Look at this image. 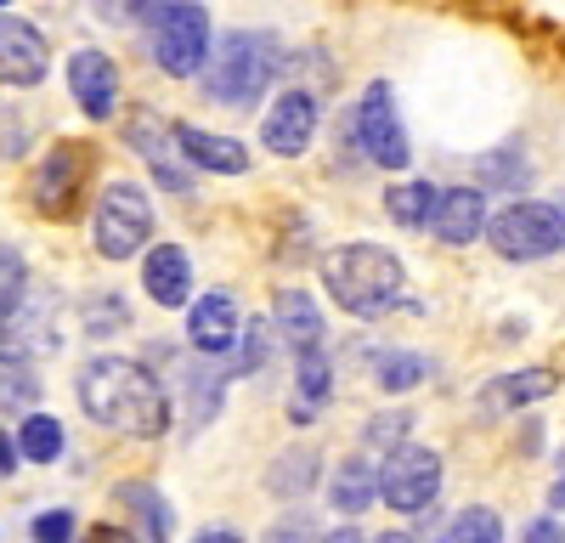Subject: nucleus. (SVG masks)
I'll return each mask as SVG.
<instances>
[{
  "label": "nucleus",
  "mask_w": 565,
  "mask_h": 543,
  "mask_svg": "<svg viewBox=\"0 0 565 543\" xmlns=\"http://www.w3.org/2000/svg\"><path fill=\"white\" fill-rule=\"evenodd\" d=\"M79 407L103 430H119V436H164V425H170L164 385L130 356L85 362L79 369Z\"/></svg>",
  "instance_id": "obj_1"
},
{
  "label": "nucleus",
  "mask_w": 565,
  "mask_h": 543,
  "mask_svg": "<svg viewBox=\"0 0 565 543\" xmlns=\"http://www.w3.org/2000/svg\"><path fill=\"white\" fill-rule=\"evenodd\" d=\"M322 278H328V295H334L351 317H380L402 300L407 272L380 244H345L322 260Z\"/></svg>",
  "instance_id": "obj_2"
},
{
  "label": "nucleus",
  "mask_w": 565,
  "mask_h": 543,
  "mask_svg": "<svg viewBox=\"0 0 565 543\" xmlns=\"http://www.w3.org/2000/svg\"><path fill=\"white\" fill-rule=\"evenodd\" d=\"M277 74V45L266 34H226L221 52L204 63V85H210V103L221 108H249L260 103V91Z\"/></svg>",
  "instance_id": "obj_3"
},
{
  "label": "nucleus",
  "mask_w": 565,
  "mask_h": 543,
  "mask_svg": "<svg viewBox=\"0 0 565 543\" xmlns=\"http://www.w3.org/2000/svg\"><path fill=\"white\" fill-rule=\"evenodd\" d=\"M141 23L153 29V57L170 79H193L210 63V12L170 0V7H136Z\"/></svg>",
  "instance_id": "obj_4"
},
{
  "label": "nucleus",
  "mask_w": 565,
  "mask_h": 543,
  "mask_svg": "<svg viewBox=\"0 0 565 543\" xmlns=\"http://www.w3.org/2000/svg\"><path fill=\"white\" fill-rule=\"evenodd\" d=\"M487 233H492V249L503 260H543L565 244V215L554 204H509L487 221Z\"/></svg>",
  "instance_id": "obj_5"
},
{
  "label": "nucleus",
  "mask_w": 565,
  "mask_h": 543,
  "mask_svg": "<svg viewBox=\"0 0 565 543\" xmlns=\"http://www.w3.org/2000/svg\"><path fill=\"white\" fill-rule=\"evenodd\" d=\"M90 244H97V255H108V260H125V255H136L141 244H148V233H153V210H148V193L136 188V181H114V188L103 193V204H97V226H90Z\"/></svg>",
  "instance_id": "obj_6"
},
{
  "label": "nucleus",
  "mask_w": 565,
  "mask_h": 543,
  "mask_svg": "<svg viewBox=\"0 0 565 543\" xmlns=\"http://www.w3.org/2000/svg\"><path fill=\"white\" fill-rule=\"evenodd\" d=\"M441 492V453L436 447H396L380 470V498L402 515L430 510Z\"/></svg>",
  "instance_id": "obj_7"
},
{
  "label": "nucleus",
  "mask_w": 565,
  "mask_h": 543,
  "mask_svg": "<svg viewBox=\"0 0 565 543\" xmlns=\"http://www.w3.org/2000/svg\"><path fill=\"white\" fill-rule=\"evenodd\" d=\"M63 340H57V295L40 289V295H23V306L12 317H0V362H12V369H23V362L34 356H52Z\"/></svg>",
  "instance_id": "obj_8"
},
{
  "label": "nucleus",
  "mask_w": 565,
  "mask_h": 543,
  "mask_svg": "<svg viewBox=\"0 0 565 543\" xmlns=\"http://www.w3.org/2000/svg\"><path fill=\"white\" fill-rule=\"evenodd\" d=\"M85 181H90V148L85 142H57L52 153L40 159L34 170V210L40 215H68L85 193Z\"/></svg>",
  "instance_id": "obj_9"
},
{
  "label": "nucleus",
  "mask_w": 565,
  "mask_h": 543,
  "mask_svg": "<svg viewBox=\"0 0 565 543\" xmlns=\"http://www.w3.org/2000/svg\"><path fill=\"white\" fill-rule=\"evenodd\" d=\"M356 136H362V153L373 164H385V170H402L413 159L407 148V130L396 119V97H391V85H367V97L356 103Z\"/></svg>",
  "instance_id": "obj_10"
},
{
  "label": "nucleus",
  "mask_w": 565,
  "mask_h": 543,
  "mask_svg": "<svg viewBox=\"0 0 565 543\" xmlns=\"http://www.w3.org/2000/svg\"><path fill=\"white\" fill-rule=\"evenodd\" d=\"M52 68V45L23 18H0V85H40Z\"/></svg>",
  "instance_id": "obj_11"
},
{
  "label": "nucleus",
  "mask_w": 565,
  "mask_h": 543,
  "mask_svg": "<svg viewBox=\"0 0 565 543\" xmlns=\"http://www.w3.org/2000/svg\"><path fill=\"white\" fill-rule=\"evenodd\" d=\"M311 130H317V103L311 91H282L271 103L266 125H260V142L277 153V159H300L311 148Z\"/></svg>",
  "instance_id": "obj_12"
},
{
  "label": "nucleus",
  "mask_w": 565,
  "mask_h": 543,
  "mask_svg": "<svg viewBox=\"0 0 565 543\" xmlns=\"http://www.w3.org/2000/svg\"><path fill=\"white\" fill-rule=\"evenodd\" d=\"M68 91H74V103L90 114V119H108L119 108V68L114 57L103 52H74L68 57Z\"/></svg>",
  "instance_id": "obj_13"
},
{
  "label": "nucleus",
  "mask_w": 565,
  "mask_h": 543,
  "mask_svg": "<svg viewBox=\"0 0 565 543\" xmlns=\"http://www.w3.org/2000/svg\"><path fill=\"white\" fill-rule=\"evenodd\" d=\"M175 148L186 164H204L215 175H244L249 170V148L232 142V136H215V130H199V125H175Z\"/></svg>",
  "instance_id": "obj_14"
},
{
  "label": "nucleus",
  "mask_w": 565,
  "mask_h": 543,
  "mask_svg": "<svg viewBox=\"0 0 565 543\" xmlns=\"http://www.w3.org/2000/svg\"><path fill=\"white\" fill-rule=\"evenodd\" d=\"M436 238L441 244H469V238H481V226H487V193L481 188H452L436 199Z\"/></svg>",
  "instance_id": "obj_15"
},
{
  "label": "nucleus",
  "mask_w": 565,
  "mask_h": 543,
  "mask_svg": "<svg viewBox=\"0 0 565 543\" xmlns=\"http://www.w3.org/2000/svg\"><path fill=\"white\" fill-rule=\"evenodd\" d=\"M130 148L141 153V159H153V170H159V181L170 193H193V181H186L181 170H175V125H164V119H153V114H136L130 119Z\"/></svg>",
  "instance_id": "obj_16"
},
{
  "label": "nucleus",
  "mask_w": 565,
  "mask_h": 543,
  "mask_svg": "<svg viewBox=\"0 0 565 543\" xmlns=\"http://www.w3.org/2000/svg\"><path fill=\"white\" fill-rule=\"evenodd\" d=\"M238 334L244 329H238L232 295H204V300H193V311H186V340H193L199 351H226Z\"/></svg>",
  "instance_id": "obj_17"
},
{
  "label": "nucleus",
  "mask_w": 565,
  "mask_h": 543,
  "mask_svg": "<svg viewBox=\"0 0 565 543\" xmlns=\"http://www.w3.org/2000/svg\"><path fill=\"white\" fill-rule=\"evenodd\" d=\"M141 284H148V295L159 306H186V295H193V260H186L175 244H159V249H148Z\"/></svg>",
  "instance_id": "obj_18"
},
{
  "label": "nucleus",
  "mask_w": 565,
  "mask_h": 543,
  "mask_svg": "<svg viewBox=\"0 0 565 543\" xmlns=\"http://www.w3.org/2000/svg\"><path fill=\"white\" fill-rule=\"evenodd\" d=\"M271 317H277L282 340L295 345V356H306V351H322V311H317V300H311V295H300V289H277V300H271Z\"/></svg>",
  "instance_id": "obj_19"
},
{
  "label": "nucleus",
  "mask_w": 565,
  "mask_h": 543,
  "mask_svg": "<svg viewBox=\"0 0 565 543\" xmlns=\"http://www.w3.org/2000/svg\"><path fill=\"white\" fill-rule=\"evenodd\" d=\"M554 391V374L543 369H521V374H498L487 391H481V414H509V407H526V402H543Z\"/></svg>",
  "instance_id": "obj_20"
},
{
  "label": "nucleus",
  "mask_w": 565,
  "mask_h": 543,
  "mask_svg": "<svg viewBox=\"0 0 565 543\" xmlns=\"http://www.w3.org/2000/svg\"><path fill=\"white\" fill-rule=\"evenodd\" d=\"M373 487H380V476H373V465L362 459V453L328 476V498H334V510H345V515H362L373 504Z\"/></svg>",
  "instance_id": "obj_21"
},
{
  "label": "nucleus",
  "mask_w": 565,
  "mask_h": 543,
  "mask_svg": "<svg viewBox=\"0 0 565 543\" xmlns=\"http://www.w3.org/2000/svg\"><path fill=\"white\" fill-rule=\"evenodd\" d=\"M334 391V374H328V351H306L300 356V391H295V425H311L317 407Z\"/></svg>",
  "instance_id": "obj_22"
},
{
  "label": "nucleus",
  "mask_w": 565,
  "mask_h": 543,
  "mask_svg": "<svg viewBox=\"0 0 565 543\" xmlns=\"http://www.w3.org/2000/svg\"><path fill=\"white\" fill-rule=\"evenodd\" d=\"M436 199H441V193L430 188V181H396V188L385 193V210H391L396 226H430Z\"/></svg>",
  "instance_id": "obj_23"
},
{
  "label": "nucleus",
  "mask_w": 565,
  "mask_h": 543,
  "mask_svg": "<svg viewBox=\"0 0 565 543\" xmlns=\"http://www.w3.org/2000/svg\"><path fill=\"white\" fill-rule=\"evenodd\" d=\"M317 481V453L311 447H295V453H282V459L266 470V487L271 492H282V498H295V492H306Z\"/></svg>",
  "instance_id": "obj_24"
},
{
  "label": "nucleus",
  "mask_w": 565,
  "mask_h": 543,
  "mask_svg": "<svg viewBox=\"0 0 565 543\" xmlns=\"http://www.w3.org/2000/svg\"><path fill=\"white\" fill-rule=\"evenodd\" d=\"M18 453H23V459H34V465H52L57 453H63V425L45 419V414H29V425L18 436Z\"/></svg>",
  "instance_id": "obj_25"
},
{
  "label": "nucleus",
  "mask_w": 565,
  "mask_h": 543,
  "mask_svg": "<svg viewBox=\"0 0 565 543\" xmlns=\"http://www.w3.org/2000/svg\"><path fill=\"white\" fill-rule=\"evenodd\" d=\"M441 543H503V521H498V510L476 504V510H463V515L441 532Z\"/></svg>",
  "instance_id": "obj_26"
},
{
  "label": "nucleus",
  "mask_w": 565,
  "mask_h": 543,
  "mask_svg": "<svg viewBox=\"0 0 565 543\" xmlns=\"http://www.w3.org/2000/svg\"><path fill=\"white\" fill-rule=\"evenodd\" d=\"M29 295V266L12 244H0V317H12Z\"/></svg>",
  "instance_id": "obj_27"
},
{
  "label": "nucleus",
  "mask_w": 565,
  "mask_h": 543,
  "mask_svg": "<svg viewBox=\"0 0 565 543\" xmlns=\"http://www.w3.org/2000/svg\"><path fill=\"white\" fill-rule=\"evenodd\" d=\"M221 402V369H193L186 374V414H193V425H204L215 414Z\"/></svg>",
  "instance_id": "obj_28"
},
{
  "label": "nucleus",
  "mask_w": 565,
  "mask_h": 543,
  "mask_svg": "<svg viewBox=\"0 0 565 543\" xmlns=\"http://www.w3.org/2000/svg\"><path fill=\"white\" fill-rule=\"evenodd\" d=\"M119 498H125V504H136V515L141 521H148V532H153V543H164L170 537V515H164V498L153 492V487H119Z\"/></svg>",
  "instance_id": "obj_29"
},
{
  "label": "nucleus",
  "mask_w": 565,
  "mask_h": 543,
  "mask_svg": "<svg viewBox=\"0 0 565 543\" xmlns=\"http://www.w3.org/2000/svg\"><path fill=\"white\" fill-rule=\"evenodd\" d=\"M424 374H430L424 356H380V385L385 391H413V385H424Z\"/></svg>",
  "instance_id": "obj_30"
},
{
  "label": "nucleus",
  "mask_w": 565,
  "mask_h": 543,
  "mask_svg": "<svg viewBox=\"0 0 565 543\" xmlns=\"http://www.w3.org/2000/svg\"><path fill=\"white\" fill-rule=\"evenodd\" d=\"M34 396H40V380L29 369H7V374H0V414H7V407H34Z\"/></svg>",
  "instance_id": "obj_31"
},
{
  "label": "nucleus",
  "mask_w": 565,
  "mask_h": 543,
  "mask_svg": "<svg viewBox=\"0 0 565 543\" xmlns=\"http://www.w3.org/2000/svg\"><path fill=\"white\" fill-rule=\"evenodd\" d=\"M85 329L90 334H119L125 329V306L108 295V300H85Z\"/></svg>",
  "instance_id": "obj_32"
},
{
  "label": "nucleus",
  "mask_w": 565,
  "mask_h": 543,
  "mask_svg": "<svg viewBox=\"0 0 565 543\" xmlns=\"http://www.w3.org/2000/svg\"><path fill=\"white\" fill-rule=\"evenodd\" d=\"M260 356H266V323H249L244 329V356H238V369H232V374H255Z\"/></svg>",
  "instance_id": "obj_33"
},
{
  "label": "nucleus",
  "mask_w": 565,
  "mask_h": 543,
  "mask_svg": "<svg viewBox=\"0 0 565 543\" xmlns=\"http://www.w3.org/2000/svg\"><path fill=\"white\" fill-rule=\"evenodd\" d=\"M34 537H40V543H68V537H74V515H68V510L40 515V521H34Z\"/></svg>",
  "instance_id": "obj_34"
},
{
  "label": "nucleus",
  "mask_w": 565,
  "mask_h": 543,
  "mask_svg": "<svg viewBox=\"0 0 565 543\" xmlns=\"http://www.w3.org/2000/svg\"><path fill=\"white\" fill-rule=\"evenodd\" d=\"M271 543H322V537H317V526L306 515H289V521L271 526Z\"/></svg>",
  "instance_id": "obj_35"
},
{
  "label": "nucleus",
  "mask_w": 565,
  "mask_h": 543,
  "mask_svg": "<svg viewBox=\"0 0 565 543\" xmlns=\"http://www.w3.org/2000/svg\"><path fill=\"white\" fill-rule=\"evenodd\" d=\"M407 436V414H380V425H367V441L373 447H391Z\"/></svg>",
  "instance_id": "obj_36"
},
{
  "label": "nucleus",
  "mask_w": 565,
  "mask_h": 543,
  "mask_svg": "<svg viewBox=\"0 0 565 543\" xmlns=\"http://www.w3.org/2000/svg\"><path fill=\"white\" fill-rule=\"evenodd\" d=\"M521 543H565V526L559 521H532Z\"/></svg>",
  "instance_id": "obj_37"
},
{
  "label": "nucleus",
  "mask_w": 565,
  "mask_h": 543,
  "mask_svg": "<svg viewBox=\"0 0 565 543\" xmlns=\"http://www.w3.org/2000/svg\"><path fill=\"white\" fill-rule=\"evenodd\" d=\"M85 543H136V537H130L125 526H90V532H85Z\"/></svg>",
  "instance_id": "obj_38"
},
{
  "label": "nucleus",
  "mask_w": 565,
  "mask_h": 543,
  "mask_svg": "<svg viewBox=\"0 0 565 543\" xmlns=\"http://www.w3.org/2000/svg\"><path fill=\"white\" fill-rule=\"evenodd\" d=\"M548 510H565V453H559V470H554V487H548Z\"/></svg>",
  "instance_id": "obj_39"
},
{
  "label": "nucleus",
  "mask_w": 565,
  "mask_h": 543,
  "mask_svg": "<svg viewBox=\"0 0 565 543\" xmlns=\"http://www.w3.org/2000/svg\"><path fill=\"white\" fill-rule=\"evenodd\" d=\"M0 470H7V476H12V470H18V447H12V441H7V436H0Z\"/></svg>",
  "instance_id": "obj_40"
},
{
  "label": "nucleus",
  "mask_w": 565,
  "mask_h": 543,
  "mask_svg": "<svg viewBox=\"0 0 565 543\" xmlns=\"http://www.w3.org/2000/svg\"><path fill=\"white\" fill-rule=\"evenodd\" d=\"M322 543H362V532H356V526H340V532H328Z\"/></svg>",
  "instance_id": "obj_41"
},
{
  "label": "nucleus",
  "mask_w": 565,
  "mask_h": 543,
  "mask_svg": "<svg viewBox=\"0 0 565 543\" xmlns=\"http://www.w3.org/2000/svg\"><path fill=\"white\" fill-rule=\"evenodd\" d=\"M193 543H244L238 532H204V537H193Z\"/></svg>",
  "instance_id": "obj_42"
},
{
  "label": "nucleus",
  "mask_w": 565,
  "mask_h": 543,
  "mask_svg": "<svg viewBox=\"0 0 565 543\" xmlns=\"http://www.w3.org/2000/svg\"><path fill=\"white\" fill-rule=\"evenodd\" d=\"M373 543H413V537H407V532H380Z\"/></svg>",
  "instance_id": "obj_43"
}]
</instances>
